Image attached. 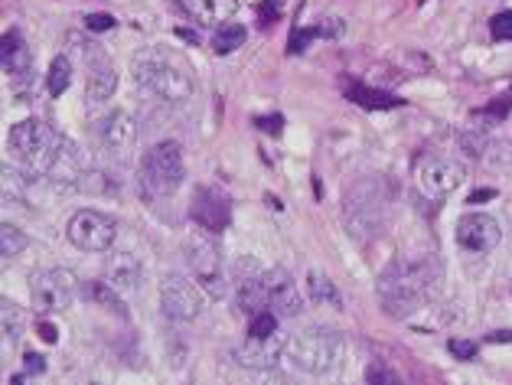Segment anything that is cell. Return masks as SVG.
<instances>
[{
    "instance_id": "cell-25",
    "label": "cell",
    "mask_w": 512,
    "mask_h": 385,
    "mask_svg": "<svg viewBox=\"0 0 512 385\" xmlns=\"http://www.w3.org/2000/svg\"><path fill=\"white\" fill-rule=\"evenodd\" d=\"M0 330H4V340L14 346L20 340V333H23V310L14 304V301H0Z\"/></svg>"
},
{
    "instance_id": "cell-6",
    "label": "cell",
    "mask_w": 512,
    "mask_h": 385,
    "mask_svg": "<svg viewBox=\"0 0 512 385\" xmlns=\"http://www.w3.org/2000/svg\"><path fill=\"white\" fill-rule=\"evenodd\" d=\"M141 177L144 186L157 196H170L177 193L183 180H186V164H183V151L180 144L173 141H160L141 160Z\"/></svg>"
},
{
    "instance_id": "cell-32",
    "label": "cell",
    "mask_w": 512,
    "mask_h": 385,
    "mask_svg": "<svg viewBox=\"0 0 512 385\" xmlns=\"http://www.w3.org/2000/svg\"><path fill=\"white\" fill-rule=\"evenodd\" d=\"M255 124L261 131H268V134H281L284 131V118L281 115H268V118H255Z\"/></svg>"
},
{
    "instance_id": "cell-27",
    "label": "cell",
    "mask_w": 512,
    "mask_h": 385,
    "mask_svg": "<svg viewBox=\"0 0 512 385\" xmlns=\"http://www.w3.org/2000/svg\"><path fill=\"white\" fill-rule=\"evenodd\" d=\"M69 82H72V62L66 59V56H56L53 59V66H49V72H46V89H49V95H62L69 89Z\"/></svg>"
},
{
    "instance_id": "cell-13",
    "label": "cell",
    "mask_w": 512,
    "mask_h": 385,
    "mask_svg": "<svg viewBox=\"0 0 512 385\" xmlns=\"http://www.w3.org/2000/svg\"><path fill=\"white\" fill-rule=\"evenodd\" d=\"M190 219L203 232L219 235V232L229 229L232 206H229V200L219 190H212V186H199L196 196H193V206H190Z\"/></svg>"
},
{
    "instance_id": "cell-18",
    "label": "cell",
    "mask_w": 512,
    "mask_h": 385,
    "mask_svg": "<svg viewBox=\"0 0 512 385\" xmlns=\"http://www.w3.org/2000/svg\"><path fill=\"white\" fill-rule=\"evenodd\" d=\"M141 278H144V265L137 262V258H134L131 252H115V255H108V262H105V281H108L115 291H121V294L134 291L137 284H141Z\"/></svg>"
},
{
    "instance_id": "cell-21",
    "label": "cell",
    "mask_w": 512,
    "mask_h": 385,
    "mask_svg": "<svg viewBox=\"0 0 512 385\" xmlns=\"http://www.w3.org/2000/svg\"><path fill=\"white\" fill-rule=\"evenodd\" d=\"M346 98H349V102L362 105V108H369V111H382V108L402 105V98H395L392 92L369 89V85H362V82H346Z\"/></svg>"
},
{
    "instance_id": "cell-14",
    "label": "cell",
    "mask_w": 512,
    "mask_h": 385,
    "mask_svg": "<svg viewBox=\"0 0 512 385\" xmlns=\"http://www.w3.org/2000/svg\"><path fill=\"white\" fill-rule=\"evenodd\" d=\"M503 239V229H499V222L486 213H467L457 219V245L467 248V252H477V255H486L493 252Z\"/></svg>"
},
{
    "instance_id": "cell-8",
    "label": "cell",
    "mask_w": 512,
    "mask_h": 385,
    "mask_svg": "<svg viewBox=\"0 0 512 385\" xmlns=\"http://www.w3.org/2000/svg\"><path fill=\"white\" fill-rule=\"evenodd\" d=\"M467 180V167L447 154H428L415 164V183L428 200H447Z\"/></svg>"
},
{
    "instance_id": "cell-23",
    "label": "cell",
    "mask_w": 512,
    "mask_h": 385,
    "mask_svg": "<svg viewBox=\"0 0 512 385\" xmlns=\"http://www.w3.org/2000/svg\"><path fill=\"white\" fill-rule=\"evenodd\" d=\"M245 27L242 23H222V27H216V33H212V53L219 56H229L235 53L239 46H245Z\"/></svg>"
},
{
    "instance_id": "cell-17",
    "label": "cell",
    "mask_w": 512,
    "mask_h": 385,
    "mask_svg": "<svg viewBox=\"0 0 512 385\" xmlns=\"http://www.w3.org/2000/svg\"><path fill=\"white\" fill-rule=\"evenodd\" d=\"M85 59H89V82H85V95H89L92 102H108V98L118 92L115 62H111L102 49L85 53Z\"/></svg>"
},
{
    "instance_id": "cell-24",
    "label": "cell",
    "mask_w": 512,
    "mask_h": 385,
    "mask_svg": "<svg viewBox=\"0 0 512 385\" xmlns=\"http://www.w3.org/2000/svg\"><path fill=\"white\" fill-rule=\"evenodd\" d=\"M85 301H92V304H98V307H105V310H115V314H128L124 310V304H121V291H115L111 288L108 281H92V284H85Z\"/></svg>"
},
{
    "instance_id": "cell-15",
    "label": "cell",
    "mask_w": 512,
    "mask_h": 385,
    "mask_svg": "<svg viewBox=\"0 0 512 385\" xmlns=\"http://www.w3.org/2000/svg\"><path fill=\"white\" fill-rule=\"evenodd\" d=\"M265 294H268V307L278 317H297L304 310V297L297 291V281L284 268L265 271Z\"/></svg>"
},
{
    "instance_id": "cell-3",
    "label": "cell",
    "mask_w": 512,
    "mask_h": 385,
    "mask_svg": "<svg viewBox=\"0 0 512 385\" xmlns=\"http://www.w3.org/2000/svg\"><path fill=\"white\" fill-rule=\"evenodd\" d=\"M131 76L137 85H144L147 92H154L160 102H170V105L190 102L196 92L190 66H186L177 53H167V49H157V46H147L141 53L131 56Z\"/></svg>"
},
{
    "instance_id": "cell-7",
    "label": "cell",
    "mask_w": 512,
    "mask_h": 385,
    "mask_svg": "<svg viewBox=\"0 0 512 385\" xmlns=\"http://www.w3.org/2000/svg\"><path fill=\"white\" fill-rule=\"evenodd\" d=\"M183 255L186 265H190V275L203 284V291L212 297L226 294V275H222V258L216 242L209 239V232H190L183 239Z\"/></svg>"
},
{
    "instance_id": "cell-28",
    "label": "cell",
    "mask_w": 512,
    "mask_h": 385,
    "mask_svg": "<svg viewBox=\"0 0 512 385\" xmlns=\"http://www.w3.org/2000/svg\"><path fill=\"white\" fill-rule=\"evenodd\" d=\"M271 333H278V314H274L271 307L258 310L255 317H248V337H271Z\"/></svg>"
},
{
    "instance_id": "cell-9",
    "label": "cell",
    "mask_w": 512,
    "mask_h": 385,
    "mask_svg": "<svg viewBox=\"0 0 512 385\" xmlns=\"http://www.w3.org/2000/svg\"><path fill=\"white\" fill-rule=\"evenodd\" d=\"M33 304L43 310V314H62L76 304L79 297V278L72 275L69 268H46L40 275H33L30 284Z\"/></svg>"
},
{
    "instance_id": "cell-36",
    "label": "cell",
    "mask_w": 512,
    "mask_h": 385,
    "mask_svg": "<svg viewBox=\"0 0 512 385\" xmlns=\"http://www.w3.org/2000/svg\"><path fill=\"white\" fill-rule=\"evenodd\" d=\"M40 340L56 343V327H53V324H40Z\"/></svg>"
},
{
    "instance_id": "cell-35",
    "label": "cell",
    "mask_w": 512,
    "mask_h": 385,
    "mask_svg": "<svg viewBox=\"0 0 512 385\" xmlns=\"http://www.w3.org/2000/svg\"><path fill=\"white\" fill-rule=\"evenodd\" d=\"M258 14H261V27H271V23L278 20V10L268 7V4H261V7H258Z\"/></svg>"
},
{
    "instance_id": "cell-1",
    "label": "cell",
    "mask_w": 512,
    "mask_h": 385,
    "mask_svg": "<svg viewBox=\"0 0 512 385\" xmlns=\"http://www.w3.org/2000/svg\"><path fill=\"white\" fill-rule=\"evenodd\" d=\"M441 288V268L431 255L395 258L379 275L376 294L389 317H411L415 310Z\"/></svg>"
},
{
    "instance_id": "cell-34",
    "label": "cell",
    "mask_w": 512,
    "mask_h": 385,
    "mask_svg": "<svg viewBox=\"0 0 512 385\" xmlns=\"http://www.w3.org/2000/svg\"><path fill=\"white\" fill-rule=\"evenodd\" d=\"M23 369H27L30 376H33V372L40 376V372H46V359L40 353H27V356H23Z\"/></svg>"
},
{
    "instance_id": "cell-33",
    "label": "cell",
    "mask_w": 512,
    "mask_h": 385,
    "mask_svg": "<svg viewBox=\"0 0 512 385\" xmlns=\"http://www.w3.org/2000/svg\"><path fill=\"white\" fill-rule=\"evenodd\" d=\"M366 382H398L395 379V372H389V369H382V366H369L366 369Z\"/></svg>"
},
{
    "instance_id": "cell-5",
    "label": "cell",
    "mask_w": 512,
    "mask_h": 385,
    "mask_svg": "<svg viewBox=\"0 0 512 385\" xmlns=\"http://www.w3.org/2000/svg\"><path fill=\"white\" fill-rule=\"evenodd\" d=\"M385 209H389V200H385V193H382V183L359 180L353 190L346 193V206H343L346 232L353 235L356 242L376 239L385 226Z\"/></svg>"
},
{
    "instance_id": "cell-19",
    "label": "cell",
    "mask_w": 512,
    "mask_h": 385,
    "mask_svg": "<svg viewBox=\"0 0 512 385\" xmlns=\"http://www.w3.org/2000/svg\"><path fill=\"white\" fill-rule=\"evenodd\" d=\"M177 4L186 17L199 20L203 27H222L239 10V0H177Z\"/></svg>"
},
{
    "instance_id": "cell-4",
    "label": "cell",
    "mask_w": 512,
    "mask_h": 385,
    "mask_svg": "<svg viewBox=\"0 0 512 385\" xmlns=\"http://www.w3.org/2000/svg\"><path fill=\"white\" fill-rule=\"evenodd\" d=\"M284 359L307 376H336L346 366V340L327 327H307L287 337Z\"/></svg>"
},
{
    "instance_id": "cell-11",
    "label": "cell",
    "mask_w": 512,
    "mask_h": 385,
    "mask_svg": "<svg viewBox=\"0 0 512 385\" xmlns=\"http://www.w3.org/2000/svg\"><path fill=\"white\" fill-rule=\"evenodd\" d=\"M69 242L82 248V252H111L118 239V222L98 213V209H79L66 226Z\"/></svg>"
},
{
    "instance_id": "cell-16",
    "label": "cell",
    "mask_w": 512,
    "mask_h": 385,
    "mask_svg": "<svg viewBox=\"0 0 512 385\" xmlns=\"http://www.w3.org/2000/svg\"><path fill=\"white\" fill-rule=\"evenodd\" d=\"M95 134H98V141H102L105 151L124 154L137 141V124H134V118L128 115V111L115 108V111H108L105 118H98Z\"/></svg>"
},
{
    "instance_id": "cell-37",
    "label": "cell",
    "mask_w": 512,
    "mask_h": 385,
    "mask_svg": "<svg viewBox=\"0 0 512 385\" xmlns=\"http://www.w3.org/2000/svg\"><path fill=\"white\" fill-rule=\"evenodd\" d=\"M493 196H496V190H477L470 196V203H486V200H493Z\"/></svg>"
},
{
    "instance_id": "cell-29",
    "label": "cell",
    "mask_w": 512,
    "mask_h": 385,
    "mask_svg": "<svg viewBox=\"0 0 512 385\" xmlns=\"http://www.w3.org/2000/svg\"><path fill=\"white\" fill-rule=\"evenodd\" d=\"M490 33H493V40H512V10L490 20Z\"/></svg>"
},
{
    "instance_id": "cell-38",
    "label": "cell",
    "mask_w": 512,
    "mask_h": 385,
    "mask_svg": "<svg viewBox=\"0 0 512 385\" xmlns=\"http://www.w3.org/2000/svg\"><path fill=\"white\" fill-rule=\"evenodd\" d=\"M177 33L183 36V40H190V43H196V40H199V36H196L193 30H177Z\"/></svg>"
},
{
    "instance_id": "cell-22",
    "label": "cell",
    "mask_w": 512,
    "mask_h": 385,
    "mask_svg": "<svg viewBox=\"0 0 512 385\" xmlns=\"http://www.w3.org/2000/svg\"><path fill=\"white\" fill-rule=\"evenodd\" d=\"M307 297L314 301L317 307H330V310H343V294L340 288L320 271H310L307 275Z\"/></svg>"
},
{
    "instance_id": "cell-2",
    "label": "cell",
    "mask_w": 512,
    "mask_h": 385,
    "mask_svg": "<svg viewBox=\"0 0 512 385\" xmlns=\"http://www.w3.org/2000/svg\"><path fill=\"white\" fill-rule=\"evenodd\" d=\"M7 151L33 173H53L59 167L72 170L79 164V154H76V147H72V141H66L59 131H53L40 118L17 121L7 134Z\"/></svg>"
},
{
    "instance_id": "cell-20",
    "label": "cell",
    "mask_w": 512,
    "mask_h": 385,
    "mask_svg": "<svg viewBox=\"0 0 512 385\" xmlns=\"http://www.w3.org/2000/svg\"><path fill=\"white\" fill-rule=\"evenodd\" d=\"M30 62V46L23 43V36L17 30H7L4 46H0V66H4L7 79H27Z\"/></svg>"
},
{
    "instance_id": "cell-26",
    "label": "cell",
    "mask_w": 512,
    "mask_h": 385,
    "mask_svg": "<svg viewBox=\"0 0 512 385\" xmlns=\"http://www.w3.org/2000/svg\"><path fill=\"white\" fill-rule=\"evenodd\" d=\"M27 245H30V239L23 235V229L14 226V222H4V226H0V255H4V262L17 258Z\"/></svg>"
},
{
    "instance_id": "cell-30",
    "label": "cell",
    "mask_w": 512,
    "mask_h": 385,
    "mask_svg": "<svg viewBox=\"0 0 512 385\" xmlns=\"http://www.w3.org/2000/svg\"><path fill=\"white\" fill-rule=\"evenodd\" d=\"M447 350H451L454 359H464V363L477 359V343H473V340H451V343H447Z\"/></svg>"
},
{
    "instance_id": "cell-10",
    "label": "cell",
    "mask_w": 512,
    "mask_h": 385,
    "mask_svg": "<svg viewBox=\"0 0 512 385\" xmlns=\"http://www.w3.org/2000/svg\"><path fill=\"white\" fill-rule=\"evenodd\" d=\"M160 307L170 320L177 324H190L199 314H203V284H199L193 275H167L160 281Z\"/></svg>"
},
{
    "instance_id": "cell-31",
    "label": "cell",
    "mask_w": 512,
    "mask_h": 385,
    "mask_svg": "<svg viewBox=\"0 0 512 385\" xmlns=\"http://www.w3.org/2000/svg\"><path fill=\"white\" fill-rule=\"evenodd\" d=\"M85 27H89L92 33L115 30V17H111V14H89V17H85Z\"/></svg>"
},
{
    "instance_id": "cell-12",
    "label": "cell",
    "mask_w": 512,
    "mask_h": 385,
    "mask_svg": "<svg viewBox=\"0 0 512 385\" xmlns=\"http://www.w3.org/2000/svg\"><path fill=\"white\" fill-rule=\"evenodd\" d=\"M287 353V337L284 333H271V337H248L245 343L235 346V363L252 369V372H265L274 369Z\"/></svg>"
}]
</instances>
